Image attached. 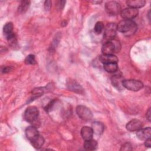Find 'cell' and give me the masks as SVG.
Masks as SVG:
<instances>
[{
	"label": "cell",
	"instance_id": "1",
	"mask_svg": "<svg viewBox=\"0 0 151 151\" xmlns=\"http://www.w3.org/2000/svg\"><path fill=\"white\" fill-rule=\"evenodd\" d=\"M117 29L126 34H133L137 30L136 24L130 19H123L117 25Z\"/></svg>",
	"mask_w": 151,
	"mask_h": 151
},
{
	"label": "cell",
	"instance_id": "2",
	"mask_svg": "<svg viewBox=\"0 0 151 151\" xmlns=\"http://www.w3.org/2000/svg\"><path fill=\"white\" fill-rule=\"evenodd\" d=\"M120 48L121 45L119 41L113 39L110 41H107L103 45L101 51L103 54H113L114 52H118Z\"/></svg>",
	"mask_w": 151,
	"mask_h": 151
},
{
	"label": "cell",
	"instance_id": "3",
	"mask_svg": "<svg viewBox=\"0 0 151 151\" xmlns=\"http://www.w3.org/2000/svg\"><path fill=\"white\" fill-rule=\"evenodd\" d=\"M122 86L129 90L137 91L143 88V84L140 81L130 79L123 80L122 81Z\"/></svg>",
	"mask_w": 151,
	"mask_h": 151
},
{
	"label": "cell",
	"instance_id": "4",
	"mask_svg": "<svg viewBox=\"0 0 151 151\" xmlns=\"http://www.w3.org/2000/svg\"><path fill=\"white\" fill-rule=\"evenodd\" d=\"M39 116V110L34 106H30L27 108L24 112V119L26 121L33 123L37 120Z\"/></svg>",
	"mask_w": 151,
	"mask_h": 151
},
{
	"label": "cell",
	"instance_id": "5",
	"mask_svg": "<svg viewBox=\"0 0 151 151\" xmlns=\"http://www.w3.org/2000/svg\"><path fill=\"white\" fill-rule=\"evenodd\" d=\"M76 113L78 117L85 121L90 120L93 118L91 111L86 106L79 105L76 107Z\"/></svg>",
	"mask_w": 151,
	"mask_h": 151
},
{
	"label": "cell",
	"instance_id": "6",
	"mask_svg": "<svg viewBox=\"0 0 151 151\" xmlns=\"http://www.w3.org/2000/svg\"><path fill=\"white\" fill-rule=\"evenodd\" d=\"M117 25L114 23L108 24L104 29L103 37L107 41H110L114 39L117 33Z\"/></svg>",
	"mask_w": 151,
	"mask_h": 151
},
{
	"label": "cell",
	"instance_id": "7",
	"mask_svg": "<svg viewBox=\"0 0 151 151\" xmlns=\"http://www.w3.org/2000/svg\"><path fill=\"white\" fill-rule=\"evenodd\" d=\"M105 9L108 14L110 15H117L121 11V6L119 2L111 1L106 3Z\"/></svg>",
	"mask_w": 151,
	"mask_h": 151
},
{
	"label": "cell",
	"instance_id": "8",
	"mask_svg": "<svg viewBox=\"0 0 151 151\" xmlns=\"http://www.w3.org/2000/svg\"><path fill=\"white\" fill-rule=\"evenodd\" d=\"M66 86H67V88L72 91H74V92H75L76 93H78V94H83L84 93V89L82 87V86L77 81H76L74 80L70 79V80H67Z\"/></svg>",
	"mask_w": 151,
	"mask_h": 151
},
{
	"label": "cell",
	"instance_id": "9",
	"mask_svg": "<svg viewBox=\"0 0 151 151\" xmlns=\"http://www.w3.org/2000/svg\"><path fill=\"white\" fill-rule=\"evenodd\" d=\"M139 13L138 9L133 8H127L124 9L121 12V16L124 19L132 20L135 18Z\"/></svg>",
	"mask_w": 151,
	"mask_h": 151
},
{
	"label": "cell",
	"instance_id": "10",
	"mask_svg": "<svg viewBox=\"0 0 151 151\" xmlns=\"http://www.w3.org/2000/svg\"><path fill=\"white\" fill-rule=\"evenodd\" d=\"M25 135L27 138L30 141L31 143L35 140L40 136L37 128L32 126H28L26 128Z\"/></svg>",
	"mask_w": 151,
	"mask_h": 151
},
{
	"label": "cell",
	"instance_id": "11",
	"mask_svg": "<svg viewBox=\"0 0 151 151\" xmlns=\"http://www.w3.org/2000/svg\"><path fill=\"white\" fill-rule=\"evenodd\" d=\"M143 127V122L138 119H133L129 122L126 126V129L130 132L137 131Z\"/></svg>",
	"mask_w": 151,
	"mask_h": 151
},
{
	"label": "cell",
	"instance_id": "12",
	"mask_svg": "<svg viewBox=\"0 0 151 151\" xmlns=\"http://www.w3.org/2000/svg\"><path fill=\"white\" fill-rule=\"evenodd\" d=\"M150 133H151V129L150 127H146V128H141L140 129L138 130L136 133L137 137L141 140H146L148 138H150Z\"/></svg>",
	"mask_w": 151,
	"mask_h": 151
},
{
	"label": "cell",
	"instance_id": "13",
	"mask_svg": "<svg viewBox=\"0 0 151 151\" xmlns=\"http://www.w3.org/2000/svg\"><path fill=\"white\" fill-rule=\"evenodd\" d=\"M100 61L103 64L116 63H117L118 58L114 54H102L100 56Z\"/></svg>",
	"mask_w": 151,
	"mask_h": 151
},
{
	"label": "cell",
	"instance_id": "14",
	"mask_svg": "<svg viewBox=\"0 0 151 151\" xmlns=\"http://www.w3.org/2000/svg\"><path fill=\"white\" fill-rule=\"evenodd\" d=\"M93 130L91 127L88 126H84L81 130V134L84 140H90L93 136Z\"/></svg>",
	"mask_w": 151,
	"mask_h": 151
},
{
	"label": "cell",
	"instance_id": "15",
	"mask_svg": "<svg viewBox=\"0 0 151 151\" xmlns=\"http://www.w3.org/2000/svg\"><path fill=\"white\" fill-rule=\"evenodd\" d=\"M126 4L130 8L137 9L144 6L146 1L144 0H129L126 1Z\"/></svg>",
	"mask_w": 151,
	"mask_h": 151
},
{
	"label": "cell",
	"instance_id": "16",
	"mask_svg": "<svg viewBox=\"0 0 151 151\" xmlns=\"http://www.w3.org/2000/svg\"><path fill=\"white\" fill-rule=\"evenodd\" d=\"M91 128L93 130V132L97 135H100L102 134L104 130V124L99 122H94L92 123Z\"/></svg>",
	"mask_w": 151,
	"mask_h": 151
},
{
	"label": "cell",
	"instance_id": "17",
	"mask_svg": "<svg viewBox=\"0 0 151 151\" xmlns=\"http://www.w3.org/2000/svg\"><path fill=\"white\" fill-rule=\"evenodd\" d=\"M97 147V142L92 139L88 140H85L84 143V148L86 150H94Z\"/></svg>",
	"mask_w": 151,
	"mask_h": 151
},
{
	"label": "cell",
	"instance_id": "18",
	"mask_svg": "<svg viewBox=\"0 0 151 151\" xmlns=\"http://www.w3.org/2000/svg\"><path fill=\"white\" fill-rule=\"evenodd\" d=\"M122 77L120 75H114L111 77V83L113 86L116 87L119 90H121L122 86V81H123Z\"/></svg>",
	"mask_w": 151,
	"mask_h": 151
},
{
	"label": "cell",
	"instance_id": "19",
	"mask_svg": "<svg viewBox=\"0 0 151 151\" xmlns=\"http://www.w3.org/2000/svg\"><path fill=\"white\" fill-rule=\"evenodd\" d=\"M13 28H14V26L12 22H7L4 27V29H3V31H4V34L5 35V36L6 37V38L9 37L10 35H12L13 34H14V31H13Z\"/></svg>",
	"mask_w": 151,
	"mask_h": 151
},
{
	"label": "cell",
	"instance_id": "20",
	"mask_svg": "<svg viewBox=\"0 0 151 151\" xmlns=\"http://www.w3.org/2000/svg\"><path fill=\"white\" fill-rule=\"evenodd\" d=\"M103 67H104V69L107 72L110 73H114L118 69L117 63H111L104 64Z\"/></svg>",
	"mask_w": 151,
	"mask_h": 151
},
{
	"label": "cell",
	"instance_id": "21",
	"mask_svg": "<svg viewBox=\"0 0 151 151\" xmlns=\"http://www.w3.org/2000/svg\"><path fill=\"white\" fill-rule=\"evenodd\" d=\"M30 5V1H22L19 4L18 10L20 13H24L27 11Z\"/></svg>",
	"mask_w": 151,
	"mask_h": 151
},
{
	"label": "cell",
	"instance_id": "22",
	"mask_svg": "<svg viewBox=\"0 0 151 151\" xmlns=\"http://www.w3.org/2000/svg\"><path fill=\"white\" fill-rule=\"evenodd\" d=\"M32 144V145L36 149H40L41 148L42 145L44 143V138L41 136H39L38 137L34 140V142H32V143H31Z\"/></svg>",
	"mask_w": 151,
	"mask_h": 151
},
{
	"label": "cell",
	"instance_id": "23",
	"mask_svg": "<svg viewBox=\"0 0 151 151\" xmlns=\"http://www.w3.org/2000/svg\"><path fill=\"white\" fill-rule=\"evenodd\" d=\"M104 29V25L102 22L99 21L94 25V31L96 34H100Z\"/></svg>",
	"mask_w": 151,
	"mask_h": 151
},
{
	"label": "cell",
	"instance_id": "24",
	"mask_svg": "<svg viewBox=\"0 0 151 151\" xmlns=\"http://www.w3.org/2000/svg\"><path fill=\"white\" fill-rule=\"evenodd\" d=\"M6 39H7L10 46H11L12 47H15L17 46V38H16V36H15V34H13L12 35L7 37Z\"/></svg>",
	"mask_w": 151,
	"mask_h": 151
},
{
	"label": "cell",
	"instance_id": "25",
	"mask_svg": "<svg viewBox=\"0 0 151 151\" xmlns=\"http://www.w3.org/2000/svg\"><path fill=\"white\" fill-rule=\"evenodd\" d=\"M25 63L26 64H32V65L36 64V60H35V56L32 54L28 55L25 60Z\"/></svg>",
	"mask_w": 151,
	"mask_h": 151
},
{
	"label": "cell",
	"instance_id": "26",
	"mask_svg": "<svg viewBox=\"0 0 151 151\" xmlns=\"http://www.w3.org/2000/svg\"><path fill=\"white\" fill-rule=\"evenodd\" d=\"M132 150V147L131 145L128 143H125L124 145H123L122 146V148L120 149V150Z\"/></svg>",
	"mask_w": 151,
	"mask_h": 151
},
{
	"label": "cell",
	"instance_id": "27",
	"mask_svg": "<svg viewBox=\"0 0 151 151\" xmlns=\"http://www.w3.org/2000/svg\"><path fill=\"white\" fill-rule=\"evenodd\" d=\"M12 70V67L11 66H4L2 67L1 68V71L4 73H6L9 71H11Z\"/></svg>",
	"mask_w": 151,
	"mask_h": 151
},
{
	"label": "cell",
	"instance_id": "28",
	"mask_svg": "<svg viewBox=\"0 0 151 151\" xmlns=\"http://www.w3.org/2000/svg\"><path fill=\"white\" fill-rule=\"evenodd\" d=\"M51 6V1H45L44 2V8L46 11H49Z\"/></svg>",
	"mask_w": 151,
	"mask_h": 151
},
{
	"label": "cell",
	"instance_id": "29",
	"mask_svg": "<svg viewBox=\"0 0 151 151\" xmlns=\"http://www.w3.org/2000/svg\"><path fill=\"white\" fill-rule=\"evenodd\" d=\"M65 3V1H59L57 2V6L59 9H62Z\"/></svg>",
	"mask_w": 151,
	"mask_h": 151
},
{
	"label": "cell",
	"instance_id": "30",
	"mask_svg": "<svg viewBox=\"0 0 151 151\" xmlns=\"http://www.w3.org/2000/svg\"><path fill=\"white\" fill-rule=\"evenodd\" d=\"M145 146H147L148 147H150L151 146V140H150V138H148L147 139L145 140Z\"/></svg>",
	"mask_w": 151,
	"mask_h": 151
},
{
	"label": "cell",
	"instance_id": "31",
	"mask_svg": "<svg viewBox=\"0 0 151 151\" xmlns=\"http://www.w3.org/2000/svg\"><path fill=\"white\" fill-rule=\"evenodd\" d=\"M150 113H151V111H150V108H149V109H148V110L147 111L146 114V118L147 119V120H148L149 122L150 121Z\"/></svg>",
	"mask_w": 151,
	"mask_h": 151
}]
</instances>
